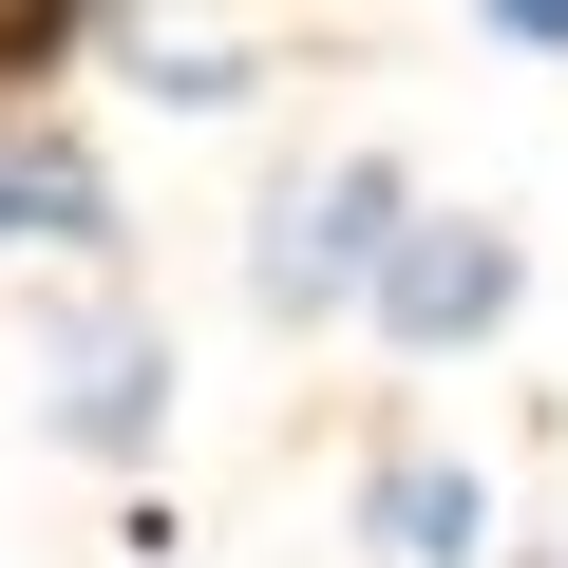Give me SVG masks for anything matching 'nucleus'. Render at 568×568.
Returning <instances> with one entry per match:
<instances>
[{"label": "nucleus", "instance_id": "obj_1", "mask_svg": "<svg viewBox=\"0 0 568 568\" xmlns=\"http://www.w3.org/2000/svg\"><path fill=\"white\" fill-rule=\"evenodd\" d=\"M398 227H417V171H398V152H323L304 190H265L246 304H265V323H361L379 265H398Z\"/></svg>", "mask_w": 568, "mask_h": 568}, {"label": "nucleus", "instance_id": "obj_2", "mask_svg": "<svg viewBox=\"0 0 568 568\" xmlns=\"http://www.w3.org/2000/svg\"><path fill=\"white\" fill-rule=\"evenodd\" d=\"M39 436L58 455H114V474L171 436V323L133 304V284H77V304L39 323Z\"/></svg>", "mask_w": 568, "mask_h": 568}, {"label": "nucleus", "instance_id": "obj_3", "mask_svg": "<svg viewBox=\"0 0 568 568\" xmlns=\"http://www.w3.org/2000/svg\"><path fill=\"white\" fill-rule=\"evenodd\" d=\"M530 304V246L493 227V209H436L417 190V227H398V265H379V323L417 342V361H455V342H493Z\"/></svg>", "mask_w": 568, "mask_h": 568}, {"label": "nucleus", "instance_id": "obj_4", "mask_svg": "<svg viewBox=\"0 0 568 568\" xmlns=\"http://www.w3.org/2000/svg\"><path fill=\"white\" fill-rule=\"evenodd\" d=\"M0 246H58V265H114V171L58 133V114H20L0 95Z\"/></svg>", "mask_w": 568, "mask_h": 568}, {"label": "nucleus", "instance_id": "obj_5", "mask_svg": "<svg viewBox=\"0 0 568 568\" xmlns=\"http://www.w3.org/2000/svg\"><path fill=\"white\" fill-rule=\"evenodd\" d=\"M361 530H379L398 568H493V474H474V455H417V436H398V455L361 474Z\"/></svg>", "mask_w": 568, "mask_h": 568}, {"label": "nucleus", "instance_id": "obj_6", "mask_svg": "<svg viewBox=\"0 0 568 568\" xmlns=\"http://www.w3.org/2000/svg\"><path fill=\"white\" fill-rule=\"evenodd\" d=\"M114 58H133V95H171V114H246V39H152V20H114Z\"/></svg>", "mask_w": 568, "mask_h": 568}]
</instances>
